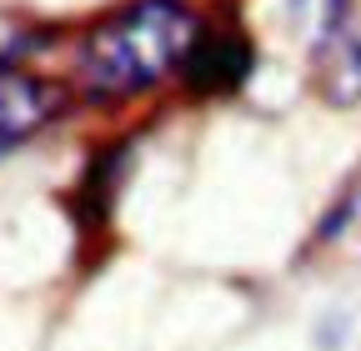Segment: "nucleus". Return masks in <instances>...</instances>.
Wrapping results in <instances>:
<instances>
[{
  "instance_id": "6",
  "label": "nucleus",
  "mask_w": 361,
  "mask_h": 351,
  "mask_svg": "<svg viewBox=\"0 0 361 351\" xmlns=\"http://www.w3.org/2000/svg\"><path fill=\"white\" fill-rule=\"evenodd\" d=\"M286 11H291V20L306 30L311 51L326 46L336 30L351 25V0H286Z\"/></svg>"
},
{
  "instance_id": "7",
  "label": "nucleus",
  "mask_w": 361,
  "mask_h": 351,
  "mask_svg": "<svg viewBox=\"0 0 361 351\" xmlns=\"http://www.w3.org/2000/svg\"><path fill=\"white\" fill-rule=\"evenodd\" d=\"M40 30L35 25H20V20H0V70H20V61L30 51H45L40 46Z\"/></svg>"
},
{
  "instance_id": "5",
  "label": "nucleus",
  "mask_w": 361,
  "mask_h": 351,
  "mask_svg": "<svg viewBox=\"0 0 361 351\" xmlns=\"http://www.w3.org/2000/svg\"><path fill=\"white\" fill-rule=\"evenodd\" d=\"M126 176V146H106L96 161L85 166L80 176V196H75V211L85 216V226H101L111 216V201H116V181Z\"/></svg>"
},
{
  "instance_id": "2",
  "label": "nucleus",
  "mask_w": 361,
  "mask_h": 351,
  "mask_svg": "<svg viewBox=\"0 0 361 351\" xmlns=\"http://www.w3.org/2000/svg\"><path fill=\"white\" fill-rule=\"evenodd\" d=\"M251 70H256L251 35L236 20H201V30L191 40V56L180 66L191 91L196 96H231L251 80Z\"/></svg>"
},
{
  "instance_id": "4",
  "label": "nucleus",
  "mask_w": 361,
  "mask_h": 351,
  "mask_svg": "<svg viewBox=\"0 0 361 351\" xmlns=\"http://www.w3.org/2000/svg\"><path fill=\"white\" fill-rule=\"evenodd\" d=\"M316 80H322V96L331 106H351L361 101V30L346 25L336 30L326 46H316Z\"/></svg>"
},
{
  "instance_id": "1",
  "label": "nucleus",
  "mask_w": 361,
  "mask_h": 351,
  "mask_svg": "<svg viewBox=\"0 0 361 351\" xmlns=\"http://www.w3.org/2000/svg\"><path fill=\"white\" fill-rule=\"evenodd\" d=\"M201 16L186 0H126L75 46V91L96 106L151 96L191 56Z\"/></svg>"
},
{
  "instance_id": "3",
  "label": "nucleus",
  "mask_w": 361,
  "mask_h": 351,
  "mask_svg": "<svg viewBox=\"0 0 361 351\" xmlns=\"http://www.w3.org/2000/svg\"><path fill=\"white\" fill-rule=\"evenodd\" d=\"M66 111V91L30 70H0V156L35 141Z\"/></svg>"
}]
</instances>
